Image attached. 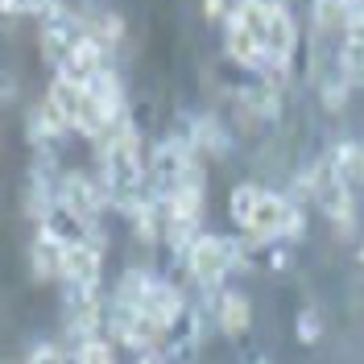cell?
Returning <instances> with one entry per match:
<instances>
[{"mask_svg": "<svg viewBox=\"0 0 364 364\" xmlns=\"http://www.w3.org/2000/svg\"><path fill=\"white\" fill-rule=\"evenodd\" d=\"M83 38H87L83 13H79V9H70V4L54 9L50 17H42V21H38V50H42V58H46L54 70L67 63L70 50L83 42Z\"/></svg>", "mask_w": 364, "mask_h": 364, "instance_id": "52a82bcc", "label": "cell"}, {"mask_svg": "<svg viewBox=\"0 0 364 364\" xmlns=\"http://www.w3.org/2000/svg\"><path fill=\"white\" fill-rule=\"evenodd\" d=\"M67 245L58 240V236H50V232H33V240H29V273L38 277V282H63V273H67Z\"/></svg>", "mask_w": 364, "mask_h": 364, "instance_id": "7c38bea8", "label": "cell"}, {"mask_svg": "<svg viewBox=\"0 0 364 364\" xmlns=\"http://www.w3.org/2000/svg\"><path fill=\"white\" fill-rule=\"evenodd\" d=\"M21 364H70V352L63 343H50V340H38L29 352H25Z\"/></svg>", "mask_w": 364, "mask_h": 364, "instance_id": "7402d4cb", "label": "cell"}, {"mask_svg": "<svg viewBox=\"0 0 364 364\" xmlns=\"http://www.w3.org/2000/svg\"><path fill=\"white\" fill-rule=\"evenodd\" d=\"M70 360L75 364H120V356H116V343L108 336H91V340L70 343Z\"/></svg>", "mask_w": 364, "mask_h": 364, "instance_id": "d6986e66", "label": "cell"}, {"mask_svg": "<svg viewBox=\"0 0 364 364\" xmlns=\"http://www.w3.org/2000/svg\"><path fill=\"white\" fill-rule=\"evenodd\" d=\"M79 13H83V25H87V38H95L104 50L116 54V46L124 42V17L116 13L112 4H104V0H95L87 9H79Z\"/></svg>", "mask_w": 364, "mask_h": 364, "instance_id": "e0dca14e", "label": "cell"}, {"mask_svg": "<svg viewBox=\"0 0 364 364\" xmlns=\"http://www.w3.org/2000/svg\"><path fill=\"white\" fill-rule=\"evenodd\" d=\"M46 100L58 108V116L70 124V133L87 136L91 145L100 141V136L108 133L112 124L104 120V112H100V104H95V95H91L83 83H75V79H67V75H54L50 79V87H46Z\"/></svg>", "mask_w": 364, "mask_h": 364, "instance_id": "5b68a950", "label": "cell"}, {"mask_svg": "<svg viewBox=\"0 0 364 364\" xmlns=\"http://www.w3.org/2000/svg\"><path fill=\"white\" fill-rule=\"evenodd\" d=\"M240 236L249 240H302L306 236V203L294 199L290 191H273L261 186L249 220L240 224Z\"/></svg>", "mask_w": 364, "mask_h": 364, "instance_id": "3957f363", "label": "cell"}, {"mask_svg": "<svg viewBox=\"0 0 364 364\" xmlns=\"http://www.w3.org/2000/svg\"><path fill=\"white\" fill-rule=\"evenodd\" d=\"M245 364H269V360H265V356H249Z\"/></svg>", "mask_w": 364, "mask_h": 364, "instance_id": "484cf974", "label": "cell"}, {"mask_svg": "<svg viewBox=\"0 0 364 364\" xmlns=\"http://www.w3.org/2000/svg\"><path fill=\"white\" fill-rule=\"evenodd\" d=\"M228 13H232V0H203V17L211 25H224Z\"/></svg>", "mask_w": 364, "mask_h": 364, "instance_id": "603a6c76", "label": "cell"}, {"mask_svg": "<svg viewBox=\"0 0 364 364\" xmlns=\"http://www.w3.org/2000/svg\"><path fill=\"white\" fill-rule=\"evenodd\" d=\"M104 252L108 236H91L67 252V273H63V294H104Z\"/></svg>", "mask_w": 364, "mask_h": 364, "instance_id": "ba28073f", "label": "cell"}, {"mask_svg": "<svg viewBox=\"0 0 364 364\" xmlns=\"http://www.w3.org/2000/svg\"><path fill=\"white\" fill-rule=\"evenodd\" d=\"M174 133H182L199 158H228L232 154V129L215 112H182Z\"/></svg>", "mask_w": 364, "mask_h": 364, "instance_id": "30bf717a", "label": "cell"}, {"mask_svg": "<svg viewBox=\"0 0 364 364\" xmlns=\"http://www.w3.org/2000/svg\"><path fill=\"white\" fill-rule=\"evenodd\" d=\"M108 67H112V50H104L95 38H83V42L70 50V58L54 70V75H67V79H75V83H83V87H87L91 79H95L100 70H108Z\"/></svg>", "mask_w": 364, "mask_h": 364, "instance_id": "2e32d148", "label": "cell"}, {"mask_svg": "<svg viewBox=\"0 0 364 364\" xmlns=\"http://www.w3.org/2000/svg\"><path fill=\"white\" fill-rule=\"evenodd\" d=\"M25 133H29V145H33V149H58V141L70 136V124L42 95V100L29 108V116H25Z\"/></svg>", "mask_w": 364, "mask_h": 364, "instance_id": "5bb4252c", "label": "cell"}, {"mask_svg": "<svg viewBox=\"0 0 364 364\" xmlns=\"http://www.w3.org/2000/svg\"><path fill=\"white\" fill-rule=\"evenodd\" d=\"M265 265L269 273H286L294 265V240H249L245 236V265Z\"/></svg>", "mask_w": 364, "mask_h": 364, "instance_id": "ac0fdd59", "label": "cell"}, {"mask_svg": "<svg viewBox=\"0 0 364 364\" xmlns=\"http://www.w3.org/2000/svg\"><path fill=\"white\" fill-rule=\"evenodd\" d=\"M203 343H207V311H203L199 298H191V302L182 306V315L166 327V336H161V356H166V364H199Z\"/></svg>", "mask_w": 364, "mask_h": 364, "instance_id": "8992f818", "label": "cell"}, {"mask_svg": "<svg viewBox=\"0 0 364 364\" xmlns=\"http://www.w3.org/2000/svg\"><path fill=\"white\" fill-rule=\"evenodd\" d=\"M95 174L108 191L112 211H120L124 220L149 199V149L133 116L112 124L95 141Z\"/></svg>", "mask_w": 364, "mask_h": 364, "instance_id": "6da1fadb", "label": "cell"}, {"mask_svg": "<svg viewBox=\"0 0 364 364\" xmlns=\"http://www.w3.org/2000/svg\"><path fill=\"white\" fill-rule=\"evenodd\" d=\"M67 0H0V13L4 17H33V21H42V17H50Z\"/></svg>", "mask_w": 364, "mask_h": 364, "instance_id": "ffe728a7", "label": "cell"}, {"mask_svg": "<svg viewBox=\"0 0 364 364\" xmlns=\"http://www.w3.org/2000/svg\"><path fill=\"white\" fill-rule=\"evenodd\" d=\"M245 265V236H228V232H203L191 249H186V261H182V273L203 290V294H215L232 282V273Z\"/></svg>", "mask_w": 364, "mask_h": 364, "instance_id": "7a4b0ae2", "label": "cell"}, {"mask_svg": "<svg viewBox=\"0 0 364 364\" xmlns=\"http://www.w3.org/2000/svg\"><path fill=\"white\" fill-rule=\"evenodd\" d=\"M104 336H108L116 348H129L133 356H141V352H158L166 327H161L154 315H145L141 306L108 294V306H104Z\"/></svg>", "mask_w": 364, "mask_h": 364, "instance_id": "277c9868", "label": "cell"}, {"mask_svg": "<svg viewBox=\"0 0 364 364\" xmlns=\"http://www.w3.org/2000/svg\"><path fill=\"white\" fill-rule=\"evenodd\" d=\"M13 100H17V79L0 70V104H13Z\"/></svg>", "mask_w": 364, "mask_h": 364, "instance_id": "cb8c5ba5", "label": "cell"}, {"mask_svg": "<svg viewBox=\"0 0 364 364\" xmlns=\"http://www.w3.org/2000/svg\"><path fill=\"white\" fill-rule=\"evenodd\" d=\"M207 311L215 318L220 336H228V340H245L252 331V302H249V294L236 290V286H224V290L207 294Z\"/></svg>", "mask_w": 364, "mask_h": 364, "instance_id": "8fae6325", "label": "cell"}, {"mask_svg": "<svg viewBox=\"0 0 364 364\" xmlns=\"http://www.w3.org/2000/svg\"><path fill=\"white\" fill-rule=\"evenodd\" d=\"M294 336H298V343H306V348H315V343L323 340V315H318L315 306H302L294 315Z\"/></svg>", "mask_w": 364, "mask_h": 364, "instance_id": "44dd1931", "label": "cell"}, {"mask_svg": "<svg viewBox=\"0 0 364 364\" xmlns=\"http://www.w3.org/2000/svg\"><path fill=\"white\" fill-rule=\"evenodd\" d=\"M133 364H166V356H161V348H158V352H141Z\"/></svg>", "mask_w": 364, "mask_h": 364, "instance_id": "d4e9b609", "label": "cell"}, {"mask_svg": "<svg viewBox=\"0 0 364 364\" xmlns=\"http://www.w3.org/2000/svg\"><path fill=\"white\" fill-rule=\"evenodd\" d=\"M327 161H331L336 178L364 199V136H340V141H331L327 145Z\"/></svg>", "mask_w": 364, "mask_h": 364, "instance_id": "4fadbf2b", "label": "cell"}, {"mask_svg": "<svg viewBox=\"0 0 364 364\" xmlns=\"http://www.w3.org/2000/svg\"><path fill=\"white\" fill-rule=\"evenodd\" d=\"M58 203H67L75 215H83V220H87V224H95V228H104V215L112 211V203H108V191H104L100 174H83V170H67V174H63Z\"/></svg>", "mask_w": 364, "mask_h": 364, "instance_id": "9c48e42d", "label": "cell"}, {"mask_svg": "<svg viewBox=\"0 0 364 364\" xmlns=\"http://www.w3.org/2000/svg\"><path fill=\"white\" fill-rule=\"evenodd\" d=\"M331 63H336V70L352 83V91L364 87V21H352L343 29V38L336 42V50H331Z\"/></svg>", "mask_w": 364, "mask_h": 364, "instance_id": "9a60e30c", "label": "cell"}]
</instances>
